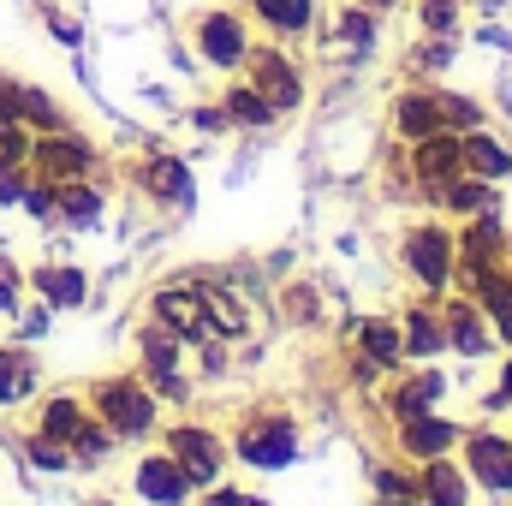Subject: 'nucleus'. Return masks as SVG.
<instances>
[{
    "label": "nucleus",
    "instance_id": "nucleus-23",
    "mask_svg": "<svg viewBox=\"0 0 512 506\" xmlns=\"http://www.w3.org/2000/svg\"><path fill=\"white\" fill-rule=\"evenodd\" d=\"M102 209H108V197H102L96 179H66V185H54V221H66V227H96Z\"/></svg>",
    "mask_w": 512,
    "mask_h": 506
},
{
    "label": "nucleus",
    "instance_id": "nucleus-27",
    "mask_svg": "<svg viewBox=\"0 0 512 506\" xmlns=\"http://www.w3.org/2000/svg\"><path fill=\"white\" fill-rule=\"evenodd\" d=\"M203 286V310H209V328H215V340L227 346V340H245L251 334V310L233 298V292H221V286H209V280H197Z\"/></svg>",
    "mask_w": 512,
    "mask_h": 506
},
{
    "label": "nucleus",
    "instance_id": "nucleus-30",
    "mask_svg": "<svg viewBox=\"0 0 512 506\" xmlns=\"http://www.w3.org/2000/svg\"><path fill=\"white\" fill-rule=\"evenodd\" d=\"M18 120L30 131H60V126H72L66 114H60V102L48 96V90H36V84H18Z\"/></svg>",
    "mask_w": 512,
    "mask_h": 506
},
{
    "label": "nucleus",
    "instance_id": "nucleus-29",
    "mask_svg": "<svg viewBox=\"0 0 512 506\" xmlns=\"http://www.w3.org/2000/svg\"><path fill=\"white\" fill-rule=\"evenodd\" d=\"M137 370H173V364H185V340L173 334V328H161V322H149L143 334H137Z\"/></svg>",
    "mask_w": 512,
    "mask_h": 506
},
{
    "label": "nucleus",
    "instance_id": "nucleus-11",
    "mask_svg": "<svg viewBox=\"0 0 512 506\" xmlns=\"http://www.w3.org/2000/svg\"><path fill=\"white\" fill-rule=\"evenodd\" d=\"M459 435H465V423L441 417V405H435V411H417V417H399V423H393V447H399V459H411V465H423V459H441V453H459Z\"/></svg>",
    "mask_w": 512,
    "mask_h": 506
},
{
    "label": "nucleus",
    "instance_id": "nucleus-36",
    "mask_svg": "<svg viewBox=\"0 0 512 506\" xmlns=\"http://www.w3.org/2000/svg\"><path fill=\"white\" fill-rule=\"evenodd\" d=\"M453 54H459V48H453V36H429V42H417V48H411V72H429V78H435V72H447V66H453Z\"/></svg>",
    "mask_w": 512,
    "mask_h": 506
},
{
    "label": "nucleus",
    "instance_id": "nucleus-2",
    "mask_svg": "<svg viewBox=\"0 0 512 506\" xmlns=\"http://www.w3.org/2000/svg\"><path fill=\"white\" fill-rule=\"evenodd\" d=\"M399 268L423 298H447L453 292V268H459V239L441 221H417L399 239Z\"/></svg>",
    "mask_w": 512,
    "mask_h": 506
},
{
    "label": "nucleus",
    "instance_id": "nucleus-45",
    "mask_svg": "<svg viewBox=\"0 0 512 506\" xmlns=\"http://www.w3.org/2000/svg\"><path fill=\"white\" fill-rule=\"evenodd\" d=\"M197 131H233L227 108H197Z\"/></svg>",
    "mask_w": 512,
    "mask_h": 506
},
{
    "label": "nucleus",
    "instance_id": "nucleus-24",
    "mask_svg": "<svg viewBox=\"0 0 512 506\" xmlns=\"http://www.w3.org/2000/svg\"><path fill=\"white\" fill-rule=\"evenodd\" d=\"M221 108H227V120H233L239 131H274L280 126V114L268 108V96L256 90L251 78H233V84L221 90Z\"/></svg>",
    "mask_w": 512,
    "mask_h": 506
},
{
    "label": "nucleus",
    "instance_id": "nucleus-18",
    "mask_svg": "<svg viewBox=\"0 0 512 506\" xmlns=\"http://www.w3.org/2000/svg\"><path fill=\"white\" fill-rule=\"evenodd\" d=\"M352 340H358V358L376 364L382 376H399V370H405V334H399V316H364V322L352 328Z\"/></svg>",
    "mask_w": 512,
    "mask_h": 506
},
{
    "label": "nucleus",
    "instance_id": "nucleus-6",
    "mask_svg": "<svg viewBox=\"0 0 512 506\" xmlns=\"http://www.w3.org/2000/svg\"><path fill=\"white\" fill-rule=\"evenodd\" d=\"M245 78H251L256 90L268 96V108L280 114V120H292L298 108H304V96H310V84H304V66H298V54L286 48V42H256L251 60H245Z\"/></svg>",
    "mask_w": 512,
    "mask_h": 506
},
{
    "label": "nucleus",
    "instance_id": "nucleus-26",
    "mask_svg": "<svg viewBox=\"0 0 512 506\" xmlns=\"http://www.w3.org/2000/svg\"><path fill=\"white\" fill-rule=\"evenodd\" d=\"M90 423V405L78 399V393H54V399H42V417H36V435H48V441H60V447H72V435Z\"/></svg>",
    "mask_w": 512,
    "mask_h": 506
},
{
    "label": "nucleus",
    "instance_id": "nucleus-47",
    "mask_svg": "<svg viewBox=\"0 0 512 506\" xmlns=\"http://www.w3.org/2000/svg\"><path fill=\"white\" fill-rule=\"evenodd\" d=\"M358 6H370V12H382V18H387V12H393V6H405V0H358Z\"/></svg>",
    "mask_w": 512,
    "mask_h": 506
},
{
    "label": "nucleus",
    "instance_id": "nucleus-19",
    "mask_svg": "<svg viewBox=\"0 0 512 506\" xmlns=\"http://www.w3.org/2000/svg\"><path fill=\"white\" fill-rule=\"evenodd\" d=\"M316 12H322V0H251V24L268 30L274 42L310 36V30H316Z\"/></svg>",
    "mask_w": 512,
    "mask_h": 506
},
{
    "label": "nucleus",
    "instance_id": "nucleus-17",
    "mask_svg": "<svg viewBox=\"0 0 512 506\" xmlns=\"http://www.w3.org/2000/svg\"><path fill=\"white\" fill-rule=\"evenodd\" d=\"M417 506H471V477L453 453L417 465Z\"/></svg>",
    "mask_w": 512,
    "mask_h": 506
},
{
    "label": "nucleus",
    "instance_id": "nucleus-13",
    "mask_svg": "<svg viewBox=\"0 0 512 506\" xmlns=\"http://www.w3.org/2000/svg\"><path fill=\"white\" fill-rule=\"evenodd\" d=\"M131 489H137L143 506H191L197 501L191 477L179 471V459H173L167 447H161V453H143V459L131 465Z\"/></svg>",
    "mask_w": 512,
    "mask_h": 506
},
{
    "label": "nucleus",
    "instance_id": "nucleus-40",
    "mask_svg": "<svg viewBox=\"0 0 512 506\" xmlns=\"http://www.w3.org/2000/svg\"><path fill=\"white\" fill-rule=\"evenodd\" d=\"M30 143H36V137H30V126H24V120L0 126V161H18V167H24V161H30Z\"/></svg>",
    "mask_w": 512,
    "mask_h": 506
},
{
    "label": "nucleus",
    "instance_id": "nucleus-32",
    "mask_svg": "<svg viewBox=\"0 0 512 506\" xmlns=\"http://www.w3.org/2000/svg\"><path fill=\"white\" fill-rule=\"evenodd\" d=\"M36 393V364L24 352H0V405H18Z\"/></svg>",
    "mask_w": 512,
    "mask_h": 506
},
{
    "label": "nucleus",
    "instance_id": "nucleus-8",
    "mask_svg": "<svg viewBox=\"0 0 512 506\" xmlns=\"http://www.w3.org/2000/svg\"><path fill=\"white\" fill-rule=\"evenodd\" d=\"M30 167H36V179H48V185L90 179V173H96V143H90L84 131H72V126L36 131V143H30Z\"/></svg>",
    "mask_w": 512,
    "mask_h": 506
},
{
    "label": "nucleus",
    "instance_id": "nucleus-3",
    "mask_svg": "<svg viewBox=\"0 0 512 506\" xmlns=\"http://www.w3.org/2000/svg\"><path fill=\"white\" fill-rule=\"evenodd\" d=\"M90 417L108 423L120 441H149V435L161 429V399H155V393L143 387V376L131 370V376L96 381V393H90Z\"/></svg>",
    "mask_w": 512,
    "mask_h": 506
},
{
    "label": "nucleus",
    "instance_id": "nucleus-46",
    "mask_svg": "<svg viewBox=\"0 0 512 506\" xmlns=\"http://www.w3.org/2000/svg\"><path fill=\"white\" fill-rule=\"evenodd\" d=\"M501 393H507V405H512V352L501 358Z\"/></svg>",
    "mask_w": 512,
    "mask_h": 506
},
{
    "label": "nucleus",
    "instance_id": "nucleus-15",
    "mask_svg": "<svg viewBox=\"0 0 512 506\" xmlns=\"http://www.w3.org/2000/svg\"><path fill=\"white\" fill-rule=\"evenodd\" d=\"M387 126L399 143H417V137H435L441 126V102H435V84H411V90H399L393 96V108H387Z\"/></svg>",
    "mask_w": 512,
    "mask_h": 506
},
{
    "label": "nucleus",
    "instance_id": "nucleus-16",
    "mask_svg": "<svg viewBox=\"0 0 512 506\" xmlns=\"http://www.w3.org/2000/svg\"><path fill=\"white\" fill-rule=\"evenodd\" d=\"M441 393H447V376H441L435 364H405V376L387 387V417L399 423V417L435 411V405H441Z\"/></svg>",
    "mask_w": 512,
    "mask_h": 506
},
{
    "label": "nucleus",
    "instance_id": "nucleus-5",
    "mask_svg": "<svg viewBox=\"0 0 512 506\" xmlns=\"http://www.w3.org/2000/svg\"><path fill=\"white\" fill-rule=\"evenodd\" d=\"M161 447L179 459V471L191 477V489H197V495H203V489H215V483L227 477V465H233L227 435H221V429H209V423H167Z\"/></svg>",
    "mask_w": 512,
    "mask_h": 506
},
{
    "label": "nucleus",
    "instance_id": "nucleus-25",
    "mask_svg": "<svg viewBox=\"0 0 512 506\" xmlns=\"http://www.w3.org/2000/svg\"><path fill=\"white\" fill-rule=\"evenodd\" d=\"M435 209H447V215H483V209H495V185L489 179H477V173H459V179H447L435 197H429Z\"/></svg>",
    "mask_w": 512,
    "mask_h": 506
},
{
    "label": "nucleus",
    "instance_id": "nucleus-1",
    "mask_svg": "<svg viewBox=\"0 0 512 506\" xmlns=\"http://www.w3.org/2000/svg\"><path fill=\"white\" fill-rule=\"evenodd\" d=\"M233 465H245V471H286V465H298V453H304V429H298V417L292 411H280V405H256L239 417V429H233Z\"/></svg>",
    "mask_w": 512,
    "mask_h": 506
},
{
    "label": "nucleus",
    "instance_id": "nucleus-49",
    "mask_svg": "<svg viewBox=\"0 0 512 506\" xmlns=\"http://www.w3.org/2000/svg\"><path fill=\"white\" fill-rule=\"evenodd\" d=\"M96 506H114V501H96Z\"/></svg>",
    "mask_w": 512,
    "mask_h": 506
},
{
    "label": "nucleus",
    "instance_id": "nucleus-41",
    "mask_svg": "<svg viewBox=\"0 0 512 506\" xmlns=\"http://www.w3.org/2000/svg\"><path fill=\"white\" fill-rule=\"evenodd\" d=\"M24 209H30L36 221H54V185H48V179H30V185H24Z\"/></svg>",
    "mask_w": 512,
    "mask_h": 506
},
{
    "label": "nucleus",
    "instance_id": "nucleus-7",
    "mask_svg": "<svg viewBox=\"0 0 512 506\" xmlns=\"http://www.w3.org/2000/svg\"><path fill=\"white\" fill-rule=\"evenodd\" d=\"M459 465L471 477V489L495 495V501H512V435L495 429V423H471L459 435Z\"/></svg>",
    "mask_w": 512,
    "mask_h": 506
},
{
    "label": "nucleus",
    "instance_id": "nucleus-10",
    "mask_svg": "<svg viewBox=\"0 0 512 506\" xmlns=\"http://www.w3.org/2000/svg\"><path fill=\"white\" fill-rule=\"evenodd\" d=\"M149 316L161 322V328H173L185 346H209L215 340V328H209V310H203V286L191 280H179V286H161L155 298H149Z\"/></svg>",
    "mask_w": 512,
    "mask_h": 506
},
{
    "label": "nucleus",
    "instance_id": "nucleus-42",
    "mask_svg": "<svg viewBox=\"0 0 512 506\" xmlns=\"http://www.w3.org/2000/svg\"><path fill=\"white\" fill-rule=\"evenodd\" d=\"M24 185H30V173L18 161H0V203H24Z\"/></svg>",
    "mask_w": 512,
    "mask_h": 506
},
{
    "label": "nucleus",
    "instance_id": "nucleus-21",
    "mask_svg": "<svg viewBox=\"0 0 512 506\" xmlns=\"http://www.w3.org/2000/svg\"><path fill=\"white\" fill-rule=\"evenodd\" d=\"M459 155H465V173H477V179H489V185H507L512 179V149L489 126L459 131Z\"/></svg>",
    "mask_w": 512,
    "mask_h": 506
},
{
    "label": "nucleus",
    "instance_id": "nucleus-20",
    "mask_svg": "<svg viewBox=\"0 0 512 506\" xmlns=\"http://www.w3.org/2000/svg\"><path fill=\"white\" fill-rule=\"evenodd\" d=\"M137 185L161 203V209H191V167L179 155H149L137 167Z\"/></svg>",
    "mask_w": 512,
    "mask_h": 506
},
{
    "label": "nucleus",
    "instance_id": "nucleus-14",
    "mask_svg": "<svg viewBox=\"0 0 512 506\" xmlns=\"http://www.w3.org/2000/svg\"><path fill=\"white\" fill-rule=\"evenodd\" d=\"M399 334H405V364H435L447 352V328H441V298H411L399 310Z\"/></svg>",
    "mask_w": 512,
    "mask_h": 506
},
{
    "label": "nucleus",
    "instance_id": "nucleus-28",
    "mask_svg": "<svg viewBox=\"0 0 512 506\" xmlns=\"http://www.w3.org/2000/svg\"><path fill=\"white\" fill-rule=\"evenodd\" d=\"M334 36L352 48V54H370L376 42H382V12H370V6H340V18H334Z\"/></svg>",
    "mask_w": 512,
    "mask_h": 506
},
{
    "label": "nucleus",
    "instance_id": "nucleus-33",
    "mask_svg": "<svg viewBox=\"0 0 512 506\" xmlns=\"http://www.w3.org/2000/svg\"><path fill=\"white\" fill-rule=\"evenodd\" d=\"M435 102H441V126H447V131L489 126V114H483V102H471V96H459V90H441V84H435Z\"/></svg>",
    "mask_w": 512,
    "mask_h": 506
},
{
    "label": "nucleus",
    "instance_id": "nucleus-43",
    "mask_svg": "<svg viewBox=\"0 0 512 506\" xmlns=\"http://www.w3.org/2000/svg\"><path fill=\"white\" fill-rule=\"evenodd\" d=\"M18 292H24V274H18V262L0 256V310H18Z\"/></svg>",
    "mask_w": 512,
    "mask_h": 506
},
{
    "label": "nucleus",
    "instance_id": "nucleus-4",
    "mask_svg": "<svg viewBox=\"0 0 512 506\" xmlns=\"http://www.w3.org/2000/svg\"><path fill=\"white\" fill-rule=\"evenodd\" d=\"M191 42H197L203 66H215V72H245V60H251V48H256L251 12H239V6H203V12L191 18Z\"/></svg>",
    "mask_w": 512,
    "mask_h": 506
},
{
    "label": "nucleus",
    "instance_id": "nucleus-35",
    "mask_svg": "<svg viewBox=\"0 0 512 506\" xmlns=\"http://www.w3.org/2000/svg\"><path fill=\"white\" fill-rule=\"evenodd\" d=\"M143 387L155 393V399H167V405H185L191 399V376H185V364H173V370H137Z\"/></svg>",
    "mask_w": 512,
    "mask_h": 506
},
{
    "label": "nucleus",
    "instance_id": "nucleus-34",
    "mask_svg": "<svg viewBox=\"0 0 512 506\" xmlns=\"http://www.w3.org/2000/svg\"><path fill=\"white\" fill-rule=\"evenodd\" d=\"M465 0H417V30L423 36H459Z\"/></svg>",
    "mask_w": 512,
    "mask_h": 506
},
{
    "label": "nucleus",
    "instance_id": "nucleus-39",
    "mask_svg": "<svg viewBox=\"0 0 512 506\" xmlns=\"http://www.w3.org/2000/svg\"><path fill=\"white\" fill-rule=\"evenodd\" d=\"M197 506H274V501H262V495H251V489H239V483H215V489H203L197 495Z\"/></svg>",
    "mask_w": 512,
    "mask_h": 506
},
{
    "label": "nucleus",
    "instance_id": "nucleus-44",
    "mask_svg": "<svg viewBox=\"0 0 512 506\" xmlns=\"http://www.w3.org/2000/svg\"><path fill=\"white\" fill-rule=\"evenodd\" d=\"M286 310H292V322H310V316H316V292L292 286V292H286Z\"/></svg>",
    "mask_w": 512,
    "mask_h": 506
},
{
    "label": "nucleus",
    "instance_id": "nucleus-37",
    "mask_svg": "<svg viewBox=\"0 0 512 506\" xmlns=\"http://www.w3.org/2000/svg\"><path fill=\"white\" fill-rule=\"evenodd\" d=\"M24 453H30L36 471H66V465H72V447H60V441H48V435H30Z\"/></svg>",
    "mask_w": 512,
    "mask_h": 506
},
{
    "label": "nucleus",
    "instance_id": "nucleus-48",
    "mask_svg": "<svg viewBox=\"0 0 512 506\" xmlns=\"http://www.w3.org/2000/svg\"><path fill=\"white\" fill-rule=\"evenodd\" d=\"M382 506H417V501H411V495H405V501H382Z\"/></svg>",
    "mask_w": 512,
    "mask_h": 506
},
{
    "label": "nucleus",
    "instance_id": "nucleus-9",
    "mask_svg": "<svg viewBox=\"0 0 512 506\" xmlns=\"http://www.w3.org/2000/svg\"><path fill=\"white\" fill-rule=\"evenodd\" d=\"M417 191H423V203L447 185V179H459L465 173V155H459V131H435V137H417V143H405V167H399Z\"/></svg>",
    "mask_w": 512,
    "mask_h": 506
},
{
    "label": "nucleus",
    "instance_id": "nucleus-38",
    "mask_svg": "<svg viewBox=\"0 0 512 506\" xmlns=\"http://www.w3.org/2000/svg\"><path fill=\"white\" fill-rule=\"evenodd\" d=\"M376 495H382V501H405V495L417 501V465H411V471L382 465V471H376Z\"/></svg>",
    "mask_w": 512,
    "mask_h": 506
},
{
    "label": "nucleus",
    "instance_id": "nucleus-31",
    "mask_svg": "<svg viewBox=\"0 0 512 506\" xmlns=\"http://www.w3.org/2000/svg\"><path fill=\"white\" fill-rule=\"evenodd\" d=\"M114 447H120V435H114L108 423H96V417H90V423L72 435V465H108V453H114Z\"/></svg>",
    "mask_w": 512,
    "mask_h": 506
},
{
    "label": "nucleus",
    "instance_id": "nucleus-12",
    "mask_svg": "<svg viewBox=\"0 0 512 506\" xmlns=\"http://www.w3.org/2000/svg\"><path fill=\"white\" fill-rule=\"evenodd\" d=\"M441 328H447V352H459V358H489L501 346L489 316H483V304L471 292H447L441 298Z\"/></svg>",
    "mask_w": 512,
    "mask_h": 506
},
{
    "label": "nucleus",
    "instance_id": "nucleus-22",
    "mask_svg": "<svg viewBox=\"0 0 512 506\" xmlns=\"http://www.w3.org/2000/svg\"><path fill=\"white\" fill-rule=\"evenodd\" d=\"M30 286L42 292L48 310H78V304L90 298V280H84V268H72V262H42V268L30 274Z\"/></svg>",
    "mask_w": 512,
    "mask_h": 506
}]
</instances>
